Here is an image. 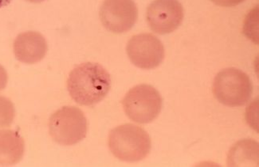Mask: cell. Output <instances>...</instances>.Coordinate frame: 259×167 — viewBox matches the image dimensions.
Returning a JSON list of instances; mask_svg holds the SVG:
<instances>
[{"mask_svg":"<svg viewBox=\"0 0 259 167\" xmlns=\"http://www.w3.org/2000/svg\"><path fill=\"white\" fill-rule=\"evenodd\" d=\"M12 0H0V8L8 6V4H11Z\"/></svg>","mask_w":259,"mask_h":167,"instance_id":"16","label":"cell"},{"mask_svg":"<svg viewBox=\"0 0 259 167\" xmlns=\"http://www.w3.org/2000/svg\"><path fill=\"white\" fill-rule=\"evenodd\" d=\"M24 152V139L18 132L0 130V166H12L19 163Z\"/></svg>","mask_w":259,"mask_h":167,"instance_id":"10","label":"cell"},{"mask_svg":"<svg viewBox=\"0 0 259 167\" xmlns=\"http://www.w3.org/2000/svg\"><path fill=\"white\" fill-rule=\"evenodd\" d=\"M213 94L224 106L239 107L246 104L252 93L253 84L246 73L235 67L222 70L214 78Z\"/></svg>","mask_w":259,"mask_h":167,"instance_id":"3","label":"cell"},{"mask_svg":"<svg viewBox=\"0 0 259 167\" xmlns=\"http://www.w3.org/2000/svg\"><path fill=\"white\" fill-rule=\"evenodd\" d=\"M210 1L218 6L230 8V7H235L242 4L245 0H210Z\"/></svg>","mask_w":259,"mask_h":167,"instance_id":"14","label":"cell"},{"mask_svg":"<svg viewBox=\"0 0 259 167\" xmlns=\"http://www.w3.org/2000/svg\"><path fill=\"white\" fill-rule=\"evenodd\" d=\"M15 117V106L12 101L0 96V129L11 126Z\"/></svg>","mask_w":259,"mask_h":167,"instance_id":"13","label":"cell"},{"mask_svg":"<svg viewBox=\"0 0 259 167\" xmlns=\"http://www.w3.org/2000/svg\"><path fill=\"white\" fill-rule=\"evenodd\" d=\"M99 15L106 30L123 34L130 31L137 23L138 9L134 0H105Z\"/></svg>","mask_w":259,"mask_h":167,"instance_id":"7","label":"cell"},{"mask_svg":"<svg viewBox=\"0 0 259 167\" xmlns=\"http://www.w3.org/2000/svg\"><path fill=\"white\" fill-rule=\"evenodd\" d=\"M110 88V74L98 63L79 64L72 70L67 80L70 97L81 106L98 104L105 99Z\"/></svg>","mask_w":259,"mask_h":167,"instance_id":"1","label":"cell"},{"mask_svg":"<svg viewBox=\"0 0 259 167\" xmlns=\"http://www.w3.org/2000/svg\"><path fill=\"white\" fill-rule=\"evenodd\" d=\"M109 147L118 159L136 162L146 158L150 152L152 142L148 132L142 128L125 124L111 131Z\"/></svg>","mask_w":259,"mask_h":167,"instance_id":"2","label":"cell"},{"mask_svg":"<svg viewBox=\"0 0 259 167\" xmlns=\"http://www.w3.org/2000/svg\"><path fill=\"white\" fill-rule=\"evenodd\" d=\"M229 166L258 165V143L251 139L238 142L229 151Z\"/></svg>","mask_w":259,"mask_h":167,"instance_id":"11","label":"cell"},{"mask_svg":"<svg viewBox=\"0 0 259 167\" xmlns=\"http://www.w3.org/2000/svg\"><path fill=\"white\" fill-rule=\"evenodd\" d=\"M121 102L127 117L142 125L154 121L160 114L163 105L160 94L148 84H141L132 88Z\"/></svg>","mask_w":259,"mask_h":167,"instance_id":"5","label":"cell"},{"mask_svg":"<svg viewBox=\"0 0 259 167\" xmlns=\"http://www.w3.org/2000/svg\"><path fill=\"white\" fill-rule=\"evenodd\" d=\"M130 61L141 69L156 68L165 56L164 47L160 40L153 34H141L134 36L126 47Z\"/></svg>","mask_w":259,"mask_h":167,"instance_id":"6","label":"cell"},{"mask_svg":"<svg viewBox=\"0 0 259 167\" xmlns=\"http://www.w3.org/2000/svg\"><path fill=\"white\" fill-rule=\"evenodd\" d=\"M45 37L38 32L27 31L19 34L14 42V53L19 61L33 64L41 61L47 52Z\"/></svg>","mask_w":259,"mask_h":167,"instance_id":"9","label":"cell"},{"mask_svg":"<svg viewBox=\"0 0 259 167\" xmlns=\"http://www.w3.org/2000/svg\"><path fill=\"white\" fill-rule=\"evenodd\" d=\"M243 34L253 43L258 44V7L253 8L246 16Z\"/></svg>","mask_w":259,"mask_h":167,"instance_id":"12","label":"cell"},{"mask_svg":"<svg viewBox=\"0 0 259 167\" xmlns=\"http://www.w3.org/2000/svg\"><path fill=\"white\" fill-rule=\"evenodd\" d=\"M182 4L178 0H154L147 9V22L156 34H171L184 19Z\"/></svg>","mask_w":259,"mask_h":167,"instance_id":"8","label":"cell"},{"mask_svg":"<svg viewBox=\"0 0 259 167\" xmlns=\"http://www.w3.org/2000/svg\"><path fill=\"white\" fill-rule=\"evenodd\" d=\"M49 131L52 139L59 144H77L87 136V117L75 106H63L51 115Z\"/></svg>","mask_w":259,"mask_h":167,"instance_id":"4","label":"cell"},{"mask_svg":"<svg viewBox=\"0 0 259 167\" xmlns=\"http://www.w3.org/2000/svg\"><path fill=\"white\" fill-rule=\"evenodd\" d=\"M8 80V73H7L6 70L2 65H0V91L6 88Z\"/></svg>","mask_w":259,"mask_h":167,"instance_id":"15","label":"cell"},{"mask_svg":"<svg viewBox=\"0 0 259 167\" xmlns=\"http://www.w3.org/2000/svg\"><path fill=\"white\" fill-rule=\"evenodd\" d=\"M29 2L34 3V4H39V3L44 2L45 0H27Z\"/></svg>","mask_w":259,"mask_h":167,"instance_id":"17","label":"cell"}]
</instances>
